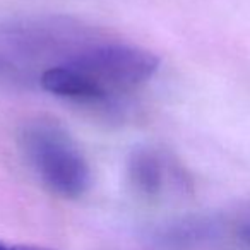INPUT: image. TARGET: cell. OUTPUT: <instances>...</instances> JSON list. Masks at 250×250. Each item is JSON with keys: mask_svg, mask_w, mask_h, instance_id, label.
Returning a JSON list of instances; mask_svg holds the SVG:
<instances>
[{"mask_svg": "<svg viewBox=\"0 0 250 250\" xmlns=\"http://www.w3.org/2000/svg\"><path fill=\"white\" fill-rule=\"evenodd\" d=\"M21 149L42 184L63 199H79L91 187V168L74 139L52 120L24 125Z\"/></svg>", "mask_w": 250, "mask_h": 250, "instance_id": "obj_1", "label": "cell"}, {"mask_svg": "<svg viewBox=\"0 0 250 250\" xmlns=\"http://www.w3.org/2000/svg\"><path fill=\"white\" fill-rule=\"evenodd\" d=\"M63 63L76 69L108 101L146 84L158 72L160 59L134 45L96 43L72 52Z\"/></svg>", "mask_w": 250, "mask_h": 250, "instance_id": "obj_2", "label": "cell"}, {"mask_svg": "<svg viewBox=\"0 0 250 250\" xmlns=\"http://www.w3.org/2000/svg\"><path fill=\"white\" fill-rule=\"evenodd\" d=\"M42 87L50 94L59 98L79 101V103H101L104 101L103 94L93 86L87 79H84L76 69L67 63L52 65L43 70L40 77Z\"/></svg>", "mask_w": 250, "mask_h": 250, "instance_id": "obj_3", "label": "cell"}, {"mask_svg": "<svg viewBox=\"0 0 250 250\" xmlns=\"http://www.w3.org/2000/svg\"><path fill=\"white\" fill-rule=\"evenodd\" d=\"M129 177L134 187L146 195H156L163 185V165L154 151H134L129 161Z\"/></svg>", "mask_w": 250, "mask_h": 250, "instance_id": "obj_4", "label": "cell"}, {"mask_svg": "<svg viewBox=\"0 0 250 250\" xmlns=\"http://www.w3.org/2000/svg\"><path fill=\"white\" fill-rule=\"evenodd\" d=\"M0 250H52L46 247H36V245H19V243H7L0 240Z\"/></svg>", "mask_w": 250, "mask_h": 250, "instance_id": "obj_5", "label": "cell"}, {"mask_svg": "<svg viewBox=\"0 0 250 250\" xmlns=\"http://www.w3.org/2000/svg\"><path fill=\"white\" fill-rule=\"evenodd\" d=\"M240 235H242V238L245 240L247 243H250V218H247L245 221H243L242 228H240Z\"/></svg>", "mask_w": 250, "mask_h": 250, "instance_id": "obj_6", "label": "cell"}]
</instances>
